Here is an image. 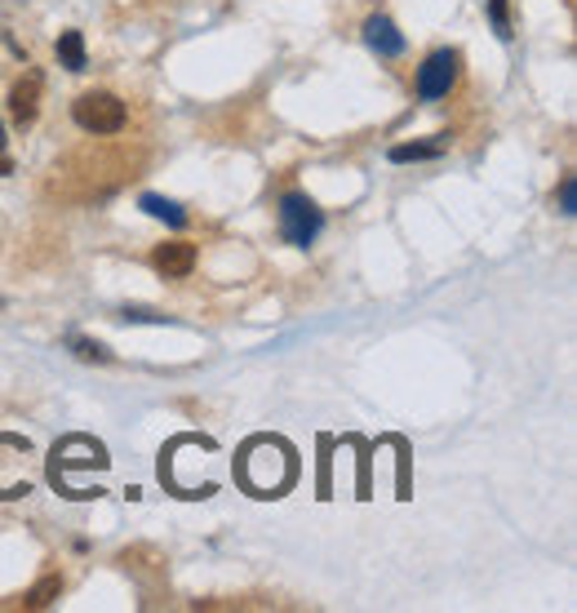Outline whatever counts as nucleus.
Wrapping results in <instances>:
<instances>
[{
	"mask_svg": "<svg viewBox=\"0 0 577 613\" xmlns=\"http://www.w3.org/2000/svg\"><path fill=\"white\" fill-rule=\"evenodd\" d=\"M324 231V214H320V205L307 196V192H288L284 201H280V235L294 250H307V245H316V235Z\"/></svg>",
	"mask_w": 577,
	"mask_h": 613,
	"instance_id": "obj_1",
	"label": "nucleus"
},
{
	"mask_svg": "<svg viewBox=\"0 0 577 613\" xmlns=\"http://www.w3.org/2000/svg\"><path fill=\"white\" fill-rule=\"evenodd\" d=\"M125 103L107 89H93V93H80L72 103V120L85 129V133H120L125 129Z\"/></svg>",
	"mask_w": 577,
	"mask_h": 613,
	"instance_id": "obj_2",
	"label": "nucleus"
},
{
	"mask_svg": "<svg viewBox=\"0 0 577 613\" xmlns=\"http://www.w3.org/2000/svg\"><path fill=\"white\" fill-rule=\"evenodd\" d=\"M458 50H436L422 67H418V99L422 103H436V99H445V93L453 89V80H458Z\"/></svg>",
	"mask_w": 577,
	"mask_h": 613,
	"instance_id": "obj_3",
	"label": "nucleus"
},
{
	"mask_svg": "<svg viewBox=\"0 0 577 613\" xmlns=\"http://www.w3.org/2000/svg\"><path fill=\"white\" fill-rule=\"evenodd\" d=\"M76 454H80V458H72L67 440L54 445V458H50V481H54V489H59V481H63V471H72V467H107V462H112L107 449H103L99 440H89V436H80Z\"/></svg>",
	"mask_w": 577,
	"mask_h": 613,
	"instance_id": "obj_4",
	"label": "nucleus"
},
{
	"mask_svg": "<svg viewBox=\"0 0 577 613\" xmlns=\"http://www.w3.org/2000/svg\"><path fill=\"white\" fill-rule=\"evenodd\" d=\"M364 44L377 59H400L405 54V36L387 14H369L364 18Z\"/></svg>",
	"mask_w": 577,
	"mask_h": 613,
	"instance_id": "obj_5",
	"label": "nucleus"
},
{
	"mask_svg": "<svg viewBox=\"0 0 577 613\" xmlns=\"http://www.w3.org/2000/svg\"><path fill=\"white\" fill-rule=\"evenodd\" d=\"M36 107H40V72H27L18 85H14V93H10V116H14V125H31L36 120Z\"/></svg>",
	"mask_w": 577,
	"mask_h": 613,
	"instance_id": "obj_6",
	"label": "nucleus"
},
{
	"mask_svg": "<svg viewBox=\"0 0 577 613\" xmlns=\"http://www.w3.org/2000/svg\"><path fill=\"white\" fill-rule=\"evenodd\" d=\"M152 263H156V271H165V276H191V267H196V245H187V241H169V245H156V254H152Z\"/></svg>",
	"mask_w": 577,
	"mask_h": 613,
	"instance_id": "obj_7",
	"label": "nucleus"
},
{
	"mask_svg": "<svg viewBox=\"0 0 577 613\" xmlns=\"http://www.w3.org/2000/svg\"><path fill=\"white\" fill-rule=\"evenodd\" d=\"M445 143H449V138L440 133L436 143H400V148H392L387 156H392V165H409V161H436V156L445 152Z\"/></svg>",
	"mask_w": 577,
	"mask_h": 613,
	"instance_id": "obj_8",
	"label": "nucleus"
},
{
	"mask_svg": "<svg viewBox=\"0 0 577 613\" xmlns=\"http://www.w3.org/2000/svg\"><path fill=\"white\" fill-rule=\"evenodd\" d=\"M142 209H148L152 218H161V222H169V227H187V209L178 205V201H165V196H156V192H148L138 201Z\"/></svg>",
	"mask_w": 577,
	"mask_h": 613,
	"instance_id": "obj_9",
	"label": "nucleus"
},
{
	"mask_svg": "<svg viewBox=\"0 0 577 613\" xmlns=\"http://www.w3.org/2000/svg\"><path fill=\"white\" fill-rule=\"evenodd\" d=\"M59 63L67 72H85V36L80 31H63L59 36Z\"/></svg>",
	"mask_w": 577,
	"mask_h": 613,
	"instance_id": "obj_10",
	"label": "nucleus"
},
{
	"mask_svg": "<svg viewBox=\"0 0 577 613\" xmlns=\"http://www.w3.org/2000/svg\"><path fill=\"white\" fill-rule=\"evenodd\" d=\"M72 347H76V356H80V360H99V365H107V360H112V352H107L103 343H89V339H72Z\"/></svg>",
	"mask_w": 577,
	"mask_h": 613,
	"instance_id": "obj_11",
	"label": "nucleus"
},
{
	"mask_svg": "<svg viewBox=\"0 0 577 613\" xmlns=\"http://www.w3.org/2000/svg\"><path fill=\"white\" fill-rule=\"evenodd\" d=\"M560 214H564V218L577 214V178H573V174L560 182Z\"/></svg>",
	"mask_w": 577,
	"mask_h": 613,
	"instance_id": "obj_12",
	"label": "nucleus"
},
{
	"mask_svg": "<svg viewBox=\"0 0 577 613\" xmlns=\"http://www.w3.org/2000/svg\"><path fill=\"white\" fill-rule=\"evenodd\" d=\"M489 18H493V31L502 40H511V18H507V0H489Z\"/></svg>",
	"mask_w": 577,
	"mask_h": 613,
	"instance_id": "obj_13",
	"label": "nucleus"
},
{
	"mask_svg": "<svg viewBox=\"0 0 577 613\" xmlns=\"http://www.w3.org/2000/svg\"><path fill=\"white\" fill-rule=\"evenodd\" d=\"M10 169H14V165H10V161H5V156H0V174H10Z\"/></svg>",
	"mask_w": 577,
	"mask_h": 613,
	"instance_id": "obj_14",
	"label": "nucleus"
}]
</instances>
